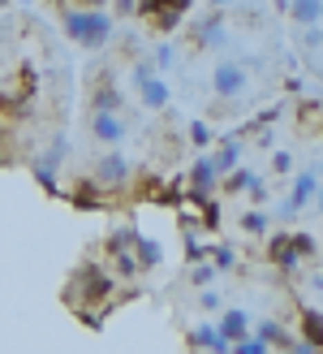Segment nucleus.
<instances>
[{
    "label": "nucleus",
    "mask_w": 323,
    "mask_h": 354,
    "mask_svg": "<svg viewBox=\"0 0 323 354\" xmlns=\"http://www.w3.org/2000/svg\"><path fill=\"white\" fill-rule=\"evenodd\" d=\"M65 35L86 52H99L104 44H112L117 35V17L108 9H86V5H69L65 9Z\"/></svg>",
    "instance_id": "f257e3e1"
},
{
    "label": "nucleus",
    "mask_w": 323,
    "mask_h": 354,
    "mask_svg": "<svg viewBox=\"0 0 323 354\" xmlns=\"http://www.w3.org/2000/svg\"><path fill=\"white\" fill-rule=\"evenodd\" d=\"M250 91V74L242 61H215L211 65V95L220 100H242Z\"/></svg>",
    "instance_id": "f03ea898"
},
{
    "label": "nucleus",
    "mask_w": 323,
    "mask_h": 354,
    "mask_svg": "<svg viewBox=\"0 0 323 354\" xmlns=\"http://www.w3.org/2000/svg\"><path fill=\"white\" fill-rule=\"evenodd\" d=\"M91 177H95V186H99V190H121L125 182H130V160H125L117 147H108L99 160H95Z\"/></svg>",
    "instance_id": "7ed1b4c3"
},
{
    "label": "nucleus",
    "mask_w": 323,
    "mask_h": 354,
    "mask_svg": "<svg viewBox=\"0 0 323 354\" xmlns=\"http://www.w3.org/2000/svg\"><path fill=\"white\" fill-rule=\"evenodd\" d=\"M65 134H57L52 138V147L39 156V160H35V177H39V186L43 190H57V169H61V160H65Z\"/></svg>",
    "instance_id": "20e7f679"
},
{
    "label": "nucleus",
    "mask_w": 323,
    "mask_h": 354,
    "mask_svg": "<svg viewBox=\"0 0 323 354\" xmlns=\"http://www.w3.org/2000/svg\"><path fill=\"white\" fill-rule=\"evenodd\" d=\"M108 290H112V277H108V272L82 268L78 272V290H69V298H74V303H95V298H104Z\"/></svg>",
    "instance_id": "39448f33"
},
{
    "label": "nucleus",
    "mask_w": 323,
    "mask_h": 354,
    "mask_svg": "<svg viewBox=\"0 0 323 354\" xmlns=\"http://www.w3.org/2000/svg\"><path fill=\"white\" fill-rule=\"evenodd\" d=\"M315 190H319V177H315V173H302L297 182H293V190H289V199L280 203V221H293L297 212L311 203V194H315Z\"/></svg>",
    "instance_id": "423d86ee"
},
{
    "label": "nucleus",
    "mask_w": 323,
    "mask_h": 354,
    "mask_svg": "<svg viewBox=\"0 0 323 354\" xmlns=\"http://www.w3.org/2000/svg\"><path fill=\"white\" fill-rule=\"evenodd\" d=\"M190 182H194V199H207V194H215L220 190V169L211 165V156H199V160H194V169H190Z\"/></svg>",
    "instance_id": "0eeeda50"
},
{
    "label": "nucleus",
    "mask_w": 323,
    "mask_h": 354,
    "mask_svg": "<svg viewBox=\"0 0 323 354\" xmlns=\"http://www.w3.org/2000/svg\"><path fill=\"white\" fill-rule=\"evenodd\" d=\"M91 134L99 138L104 147H117L121 138H125V121H121V113H108V109H95V117H91Z\"/></svg>",
    "instance_id": "6e6552de"
},
{
    "label": "nucleus",
    "mask_w": 323,
    "mask_h": 354,
    "mask_svg": "<svg viewBox=\"0 0 323 354\" xmlns=\"http://www.w3.org/2000/svg\"><path fill=\"white\" fill-rule=\"evenodd\" d=\"M138 86V104H142V109H151V113H159V109H164V104H168V82L164 78H159V74H147V78H138L134 82Z\"/></svg>",
    "instance_id": "1a4fd4ad"
},
{
    "label": "nucleus",
    "mask_w": 323,
    "mask_h": 354,
    "mask_svg": "<svg viewBox=\"0 0 323 354\" xmlns=\"http://www.w3.org/2000/svg\"><path fill=\"white\" fill-rule=\"evenodd\" d=\"M194 44H199V48H224V44H228L224 17H220V13H207L203 22L194 26Z\"/></svg>",
    "instance_id": "9d476101"
},
{
    "label": "nucleus",
    "mask_w": 323,
    "mask_h": 354,
    "mask_svg": "<svg viewBox=\"0 0 323 354\" xmlns=\"http://www.w3.org/2000/svg\"><path fill=\"white\" fill-rule=\"evenodd\" d=\"M186 346H190V350H211V354H224V350H233V346L224 342V333L215 328V324H199V328H190Z\"/></svg>",
    "instance_id": "9b49d317"
},
{
    "label": "nucleus",
    "mask_w": 323,
    "mask_h": 354,
    "mask_svg": "<svg viewBox=\"0 0 323 354\" xmlns=\"http://www.w3.org/2000/svg\"><path fill=\"white\" fill-rule=\"evenodd\" d=\"M224 190H228V194L250 190L255 199H263V182H259V173H255V169H246V165H237V169H228V173H224Z\"/></svg>",
    "instance_id": "f8f14e48"
},
{
    "label": "nucleus",
    "mask_w": 323,
    "mask_h": 354,
    "mask_svg": "<svg viewBox=\"0 0 323 354\" xmlns=\"http://www.w3.org/2000/svg\"><path fill=\"white\" fill-rule=\"evenodd\" d=\"M134 259H138L142 272H147V268H159V263H164V246H159L155 238H147V234H138V238H134Z\"/></svg>",
    "instance_id": "ddd939ff"
},
{
    "label": "nucleus",
    "mask_w": 323,
    "mask_h": 354,
    "mask_svg": "<svg viewBox=\"0 0 323 354\" xmlns=\"http://www.w3.org/2000/svg\"><path fill=\"white\" fill-rule=\"evenodd\" d=\"M284 13L293 17V26H319L323 22V0H289Z\"/></svg>",
    "instance_id": "4468645a"
},
{
    "label": "nucleus",
    "mask_w": 323,
    "mask_h": 354,
    "mask_svg": "<svg viewBox=\"0 0 323 354\" xmlns=\"http://www.w3.org/2000/svg\"><path fill=\"white\" fill-rule=\"evenodd\" d=\"M215 328H220V333H224V342L233 346V342H242L246 333H250V315L233 307V311H224V315H220V324H215Z\"/></svg>",
    "instance_id": "2eb2a0df"
},
{
    "label": "nucleus",
    "mask_w": 323,
    "mask_h": 354,
    "mask_svg": "<svg viewBox=\"0 0 323 354\" xmlns=\"http://www.w3.org/2000/svg\"><path fill=\"white\" fill-rule=\"evenodd\" d=\"M207 156H211V165L220 169V177H224L228 169H237V165H242V143H237V138H224V143L215 147V151H207Z\"/></svg>",
    "instance_id": "dca6fc26"
},
{
    "label": "nucleus",
    "mask_w": 323,
    "mask_h": 354,
    "mask_svg": "<svg viewBox=\"0 0 323 354\" xmlns=\"http://www.w3.org/2000/svg\"><path fill=\"white\" fill-rule=\"evenodd\" d=\"M255 333H259V337L272 346V350H293V346H297V342H289V333H284V324H280V320H259V328H255Z\"/></svg>",
    "instance_id": "f3484780"
},
{
    "label": "nucleus",
    "mask_w": 323,
    "mask_h": 354,
    "mask_svg": "<svg viewBox=\"0 0 323 354\" xmlns=\"http://www.w3.org/2000/svg\"><path fill=\"white\" fill-rule=\"evenodd\" d=\"M302 333L311 337V346H323V311H302Z\"/></svg>",
    "instance_id": "a211bd4d"
},
{
    "label": "nucleus",
    "mask_w": 323,
    "mask_h": 354,
    "mask_svg": "<svg viewBox=\"0 0 323 354\" xmlns=\"http://www.w3.org/2000/svg\"><path fill=\"white\" fill-rule=\"evenodd\" d=\"M95 109H108V113H121V104H125V95L117 91V86L112 82H108V86H99V91H95Z\"/></svg>",
    "instance_id": "6ab92c4d"
},
{
    "label": "nucleus",
    "mask_w": 323,
    "mask_h": 354,
    "mask_svg": "<svg viewBox=\"0 0 323 354\" xmlns=\"http://www.w3.org/2000/svg\"><path fill=\"white\" fill-rule=\"evenodd\" d=\"M242 234H250V238H263L267 234V212H242Z\"/></svg>",
    "instance_id": "aec40b11"
},
{
    "label": "nucleus",
    "mask_w": 323,
    "mask_h": 354,
    "mask_svg": "<svg viewBox=\"0 0 323 354\" xmlns=\"http://www.w3.org/2000/svg\"><path fill=\"white\" fill-rule=\"evenodd\" d=\"M151 17H155L159 30H177V26H182V9H173V5H159Z\"/></svg>",
    "instance_id": "412c9836"
},
{
    "label": "nucleus",
    "mask_w": 323,
    "mask_h": 354,
    "mask_svg": "<svg viewBox=\"0 0 323 354\" xmlns=\"http://www.w3.org/2000/svg\"><path fill=\"white\" fill-rule=\"evenodd\" d=\"M215 272H220V268H215V263L207 259V263H194V272H190V277H194V286H211Z\"/></svg>",
    "instance_id": "4be33fe9"
},
{
    "label": "nucleus",
    "mask_w": 323,
    "mask_h": 354,
    "mask_svg": "<svg viewBox=\"0 0 323 354\" xmlns=\"http://www.w3.org/2000/svg\"><path fill=\"white\" fill-rule=\"evenodd\" d=\"M190 143L194 147H211V130L203 126V121H194V126H190Z\"/></svg>",
    "instance_id": "5701e85b"
},
{
    "label": "nucleus",
    "mask_w": 323,
    "mask_h": 354,
    "mask_svg": "<svg viewBox=\"0 0 323 354\" xmlns=\"http://www.w3.org/2000/svg\"><path fill=\"white\" fill-rule=\"evenodd\" d=\"M168 65H177V52H173V44H159L155 48V69H168Z\"/></svg>",
    "instance_id": "b1692460"
},
{
    "label": "nucleus",
    "mask_w": 323,
    "mask_h": 354,
    "mask_svg": "<svg viewBox=\"0 0 323 354\" xmlns=\"http://www.w3.org/2000/svg\"><path fill=\"white\" fill-rule=\"evenodd\" d=\"M199 307H203V311H220V307H224V298L215 294V290H207V286H203V294H199Z\"/></svg>",
    "instance_id": "393cba45"
},
{
    "label": "nucleus",
    "mask_w": 323,
    "mask_h": 354,
    "mask_svg": "<svg viewBox=\"0 0 323 354\" xmlns=\"http://www.w3.org/2000/svg\"><path fill=\"white\" fill-rule=\"evenodd\" d=\"M211 263H215V268H233V246H215V251H211Z\"/></svg>",
    "instance_id": "a878e982"
},
{
    "label": "nucleus",
    "mask_w": 323,
    "mask_h": 354,
    "mask_svg": "<svg viewBox=\"0 0 323 354\" xmlns=\"http://www.w3.org/2000/svg\"><path fill=\"white\" fill-rule=\"evenodd\" d=\"M117 17H138V0H108Z\"/></svg>",
    "instance_id": "bb28decb"
},
{
    "label": "nucleus",
    "mask_w": 323,
    "mask_h": 354,
    "mask_svg": "<svg viewBox=\"0 0 323 354\" xmlns=\"http://www.w3.org/2000/svg\"><path fill=\"white\" fill-rule=\"evenodd\" d=\"M302 44H306V48H319V44H323V30H319V26H302Z\"/></svg>",
    "instance_id": "cd10ccee"
},
{
    "label": "nucleus",
    "mask_w": 323,
    "mask_h": 354,
    "mask_svg": "<svg viewBox=\"0 0 323 354\" xmlns=\"http://www.w3.org/2000/svg\"><path fill=\"white\" fill-rule=\"evenodd\" d=\"M293 246H297V255H315V246H319V242H315L311 234H297V238H293Z\"/></svg>",
    "instance_id": "c85d7f7f"
},
{
    "label": "nucleus",
    "mask_w": 323,
    "mask_h": 354,
    "mask_svg": "<svg viewBox=\"0 0 323 354\" xmlns=\"http://www.w3.org/2000/svg\"><path fill=\"white\" fill-rule=\"evenodd\" d=\"M272 169H276V173H289V169H293V156H289V151H276V156H272Z\"/></svg>",
    "instance_id": "c756f323"
},
{
    "label": "nucleus",
    "mask_w": 323,
    "mask_h": 354,
    "mask_svg": "<svg viewBox=\"0 0 323 354\" xmlns=\"http://www.w3.org/2000/svg\"><path fill=\"white\" fill-rule=\"evenodd\" d=\"M74 5H86V9H108V0H74Z\"/></svg>",
    "instance_id": "7c9ffc66"
},
{
    "label": "nucleus",
    "mask_w": 323,
    "mask_h": 354,
    "mask_svg": "<svg viewBox=\"0 0 323 354\" xmlns=\"http://www.w3.org/2000/svg\"><path fill=\"white\" fill-rule=\"evenodd\" d=\"M311 286H315V290H319V294H323V277H311Z\"/></svg>",
    "instance_id": "2f4dec72"
},
{
    "label": "nucleus",
    "mask_w": 323,
    "mask_h": 354,
    "mask_svg": "<svg viewBox=\"0 0 323 354\" xmlns=\"http://www.w3.org/2000/svg\"><path fill=\"white\" fill-rule=\"evenodd\" d=\"M315 199H319V216H323V186H319V190H315Z\"/></svg>",
    "instance_id": "473e14b6"
},
{
    "label": "nucleus",
    "mask_w": 323,
    "mask_h": 354,
    "mask_svg": "<svg viewBox=\"0 0 323 354\" xmlns=\"http://www.w3.org/2000/svg\"><path fill=\"white\" fill-rule=\"evenodd\" d=\"M220 5H228V0H207V9H220Z\"/></svg>",
    "instance_id": "72a5a7b5"
},
{
    "label": "nucleus",
    "mask_w": 323,
    "mask_h": 354,
    "mask_svg": "<svg viewBox=\"0 0 323 354\" xmlns=\"http://www.w3.org/2000/svg\"><path fill=\"white\" fill-rule=\"evenodd\" d=\"M276 9H289V0H276Z\"/></svg>",
    "instance_id": "f704fd0d"
},
{
    "label": "nucleus",
    "mask_w": 323,
    "mask_h": 354,
    "mask_svg": "<svg viewBox=\"0 0 323 354\" xmlns=\"http://www.w3.org/2000/svg\"><path fill=\"white\" fill-rule=\"evenodd\" d=\"M0 5H9V0H0Z\"/></svg>",
    "instance_id": "c9c22d12"
}]
</instances>
